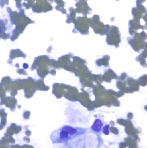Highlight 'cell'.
<instances>
[{
    "label": "cell",
    "instance_id": "3957f363",
    "mask_svg": "<svg viewBox=\"0 0 147 148\" xmlns=\"http://www.w3.org/2000/svg\"><path fill=\"white\" fill-rule=\"evenodd\" d=\"M109 125H106V126H105L102 129V132L106 135H108L109 134Z\"/></svg>",
    "mask_w": 147,
    "mask_h": 148
},
{
    "label": "cell",
    "instance_id": "6da1fadb",
    "mask_svg": "<svg viewBox=\"0 0 147 148\" xmlns=\"http://www.w3.org/2000/svg\"><path fill=\"white\" fill-rule=\"evenodd\" d=\"M86 130L83 128L64 125L52 132L50 139L54 143H66L69 140L84 134Z\"/></svg>",
    "mask_w": 147,
    "mask_h": 148
},
{
    "label": "cell",
    "instance_id": "7a4b0ae2",
    "mask_svg": "<svg viewBox=\"0 0 147 148\" xmlns=\"http://www.w3.org/2000/svg\"><path fill=\"white\" fill-rule=\"evenodd\" d=\"M102 127H103L102 122L100 119H97L95 120V121H94L93 125H92L91 129L94 132L99 133V132L101 131V129H102Z\"/></svg>",
    "mask_w": 147,
    "mask_h": 148
},
{
    "label": "cell",
    "instance_id": "277c9868",
    "mask_svg": "<svg viewBox=\"0 0 147 148\" xmlns=\"http://www.w3.org/2000/svg\"><path fill=\"white\" fill-rule=\"evenodd\" d=\"M0 32H1V27H0Z\"/></svg>",
    "mask_w": 147,
    "mask_h": 148
}]
</instances>
